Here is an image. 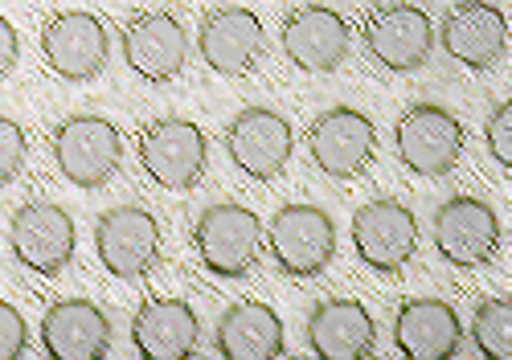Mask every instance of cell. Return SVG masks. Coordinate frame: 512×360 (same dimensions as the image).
<instances>
[{
  "instance_id": "cell-3",
  "label": "cell",
  "mask_w": 512,
  "mask_h": 360,
  "mask_svg": "<svg viewBox=\"0 0 512 360\" xmlns=\"http://www.w3.org/2000/svg\"><path fill=\"white\" fill-rule=\"evenodd\" d=\"M267 246L275 266L291 279H312L336 254V225L320 205H283L267 225Z\"/></svg>"
},
{
  "instance_id": "cell-17",
  "label": "cell",
  "mask_w": 512,
  "mask_h": 360,
  "mask_svg": "<svg viewBox=\"0 0 512 360\" xmlns=\"http://www.w3.org/2000/svg\"><path fill=\"white\" fill-rule=\"evenodd\" d=\"M189 37L173 13H140L123 25V62L144 82H173L185 70Z\"/></svg>"
},
{
  "instance_id": "cell-24",
  "label": "cell",
  "mask_w": 512,
  "mask_h": 360,
  "mask_svg": "<svg viewBox=\"0 0 512 360\" xmlns=\"http://www.w3.org/2000/svg\"><path fill=\"white\" fill-rule=\"evenodd\" d=\"M29 156V140H25V127L9 115H0V185H13L25 168Z\"/></svg>"
},
{
  "instance_id": "cell-7",
  "label": "cell",
  "mask_w": 512,
  "mask_h": 360,
  "mask_svg": "<svg viewBox=\"0 0 512 360\" xmlns=\"http://www.w3.org/2000/svg\"><path fill=\"white\" fill-rule=\"evenodd\" d=\"M398 156L418 176H447L463 156V123L439 103L410 107L394 127Z\"/></svg>"
},
{
  "instance_id": "cell-23",
  "label": "cell",
  "mask_w": 512,
  "mask_h": 360,
  "mask_svg": "<svg viewBox=\"0 0 512 360\" xmlns=\"http://www.w3.org/2000/svg\"><path fill=\"white\" fill-rule=\"evenodd\" d=\"M472 340L484 356L492 360H508L512 356V303L504 295L484 299L476 307V320H472Z\"/></svg>"
},
{
  "instance_id": "cell-16",
  "label": "cell",
  "mask_w": 512,
  "mask_h": 360,
  "mask_svg": "<svg viewBox=\"0 0 512 360\" xmlns=\"http://www.w3.org/2000/svg\"><path fill=\"white\" fill-rule=\"evenodd\" d=\"M439 41L447 58L467 70H492L508 54V17L488 0H463L443 17Z\"/></svg>"
},
{
  "instance_id": "cell-9",
  "label": "cell",
  "mask_w": 512,
  "mask_h": 360,
  "mask_svg": "<svg viewBox=\"0 0 512 360\" xmlns=\"http://www.w3.org/2000/svg\"><path fill=\"white\" fill-rule=\"evenodd\" d=\"M435 246L451 266L476 270L500 254V217L484 197H447L435 209Z\"/></svg>"
},
{
  "instance_id": "cell-11",
  "label": "cell",
  "mask_w": 512,
  "mask_h": 360,
  "mask_svg": "<svg viewBox=\"0 0 512 360\" xmlns=\"http://www.w3.org/2000/svg\"><path fill=\"white\" fill-rule=\"evenodd\" d=\"M95 250L107 275L144 279L160 258V225L144 205H115L95 221Z\"/></svg>"
},
{
  "instance_id": "cell-14",
  "label": "cell",
  "mask_w": 512,
  "mask_h": 360,
  "mask_svg": "<svg viewBox=\"0 0 512 360\" xmlns=\"http://www.w3.org/2000/svg\"><path fill=\"white\" fill-rule=\"evenodd\" d=\"M349 37H353L349 21L328 5H300L295 13H287L279 29L283 54L291 58V66L308 74H332L349 58Z\"/></svg>"
},
{
  "instance_id": "cell-6",
  "label": "cell",
  "mask_w": 512,
  "mask_h": 360,
  "mask_svg": "<svg viewBox=\"0 0 512 360\" xmlns=\"http://www.w3.org/2000/svg\"><path fill=\"white\" fill-rule=\"evenodd\" d=\"M365 50L377 66H386L394 74H410V70H422L426 58L435 50V25H431V13L418 9V5H381L369 13L365 29Z\"/></svg>"
},
{
  "instance_id": "cell-19",
  "label": "cell",
  "mask_w": 512,
  "mask_h": 360,
  "mask_svg": "<svg viewBox=\"0 0 512 360\" xmlns=\"http://www.w3.org/2000/svg\"><path fill=\"white\" fill-rule=\"evenodd\" d=\"M308 344L324 360H365L377 348V324L361 299H324L308 315Z\"/></svg>"
},
{
  "instance_id": "cell-5",
  "label": "cell",
  "mask_w": 512,
  "mask_h": 360,
  "mask_svg": "<svg viewBox=\"0 0 512 360\" xmlns=\"http://www.w3.org/2000/svg\"><path fill=\"white\" fill-rule=\"evenodd\" d=\"M308 152L324 176L353 180L377 156V127L357 107H328L308 127Z\"/></svg>"
},
{
  "instance_id": "cell-18",
  "label": "cell",
  "mask_w": 512,
  "mask_h": 360,
  "mask_svg": "<svg viewBox=\"0 0 512 360\" xmlns=\"http://www.w3.org/2000/svg\"><path fill=\"white\" fill-rule=\"evenodd\" d=\"M41 344L54 360H103L111 348V320L91 299H58L41 320Z\"/></svg>"
},
{
  "instance_id": "cell-4",
  "label": "cell",
  "mask_w": 512,
  "mask_h": 360,
  "mask_svg": "<svg viewBox=\"0 0 512 360\" xmlns=\"http://www.w3.org/2000/svg\"><path fill=\"white\" fill-rule=\"evenodd\" d=\"M140 164L168 193H185L205 176L209 140L189 119H156L140 135Z\"/></svg>"
},
{
  "instance_id": "cell-22",
  "label": "cell",
  "mask_w": 512,
  "mask_h": 360,
  "mask_svg": "<svg viewBox=\"0 0 512 360\" xmlns=\"http://www.w3.org/2000/svg\"><path fill=\"white\" fill-rule=\"evenodd\" d=\"M213 344H218L226 360H275L287 340H283V320L275 315V307L259 299H242L222 311L218 340Z\"/></svg>"
},
{
  "instance_id": "cell-25",
  "label": "cell",
  "mask_w": 512,
  "mask_h": 360,
  "mask_svg": "<svg viewBox=\"0 0 512 360\" xmlns=\"http://www.w3.org/2000/svg\"><path fill=\"white\" fill-rule=\"evenodd\" d=\"M484 140H488V152L500 168H512V103L504 99L492 115H488V127H484Z\"/></svg>"
},
{
  "instance_id": "cell-2",
  "label": "cell",
  "mask_w": 512,
  "mask_h": 360,
  "mask_svg": "<svg viewBox=\"0 0 512 360\" xmlns=\"http://www.w3.org/2000/svg\"><path fill=\"white\" fill-rule=\"evenodd\" d=\"M193 246L205 262V270H213V275H222V279H242L246 270L259 262L263 221L254 209H246L238 201H218L197 217Z\"/></svg>"
},
{
  "instance_id": "cell-1",
  "label": "cell",
  "mask_w": 512,
  "mask_h": 360,
  "mask_svg": "<svg viewBox=\"0 0 512 360\" xmlns=\"http://www.w3.org/2000/svg\"><path fill=\"white\" fill-rule=\"evenodd\" d=\"M58 172L78 189H103L119 172L123 160V135L103 115H70L50 135Z\"/></svg>"
},
{
  "instance_id": "cell-20",
  "label": "cell",
  "mask_w": 512,
  "mask_h": 360,
  "mask_svg": "<svg viewBox=\"0 0 512 360\" xmlns=\"http://www.w3.org/2000/svg\"><path fill=\"white\" fill-rule=\"evenodd\" d=\"M394 344L410 360H447L463 344L459 315L447 299H406L394 320Z\"/></svg>"
},
{
  "instance_id": "cell-13",
  "label": "cell",
  "mask_w": 512,
  "mask_h": 360,
  "mask_svg": "<svg viewBox=\"0 0 512 360\" xmlns=\"http://www.w3.org/2000/svg\"><path fill=\"white\" fill-rule=\"evenodd\" d=\"M295 148L291 123L275 107H242L226 127V152L238 172L254 180H275Z\"/></svg>"
},
{
  "instance_id": "cell-27",
  "label": "cell",
  "mask_w": 512,
  "mask_h": 360,
  "mask_svg": "<svg viewBox=\"0 0 512 360\" xmlns=\"http://www.w3.org/2000/svg\"><path fill=\"white\" fill-rule=\"evenodd\" d=\"M17 58H21V37H17V29H13L9 17H0V82L13 74Z\"/></svg>"
},
{
  "instance_id": "cell-12",
  "label": "cell",
  "mask_w": 512,
  "mask_h": 360,
  "mask_svg": "<svg viewBox=\"0 0 512 360\" xmlns=\"http://www.w3.org/2000/svg\"><path fill=\"white\" fill-rule=\"evenodd\" d=\"M353 246L365 266L394 275L418 250V221L394 197H373L353 213Z\"/></svg>"
},
{
  "instance_id": "cell-21",
  "label": "cell",
  "mask_w": 512,
  "mask_h": 360,
  "mask_svg": "<svg viewBox=\"0 0 512 360\" xmlns=\"http://www.w3.org/2000/svg\"><path fill=\"white\" fill-rule=\"evenodd\" d=\"M201 324L185 299H148L132 320V344L148 360H185L197 352Z\"/></svg>"
},
{
  "instance_id": "cell-8",
  "label": "cell",
  "mask_w": 512,
  "mask_h": 360,
  "mask_svg": "<svg viewBox=\"0 0 512 360\" xmlns=\"http://www.w3.org/2000/svg\"><path fill=\"white\" fill-rule=\"evenodd\" d=\"M9 246L21 266L37 275H62L74 262V217L54 201H25L9 221Z\"/></svg>"
},
{
  "instance_id": "cell-15",
  "label": "cell",
  "mask_w": 512,
  "mask_h": 360,
  "mask_svg": "<svg viewBox=\"0 0 512 360\" xmlns=\"http://www.w3.org/2000/svg\"><path fill=\"white\" fill-rule=\"evenodd\" d=\"M263 21L242 5H226L205 13L201 29H197V50L205 58V66L222 78H242L254 70V62L263 58Z\"/></svg>"
},
{
  "instance_id": "cell-10",
  "label": "cell",
  "mask_w": 512,
  "mask_h": 360,
  "mask_svg": "<svg viewBox=\"0 0 512 360\" xmlns=\"http://www.w3.org/2000/svg\"><path fill=\"white\" fill-rule=\"evenodd\" d=\"M41 54H46V66L58 78L91 82L103 74L107 58H111V33L95 13L70 9V13H58L54 21H46V29H41Z\"/></svg>"
},
{
  "instance_id": "cell-26",
  "label": "cell",
  "mask_w": 512,
  "mask_h": 360,
  "mask_svg": "<svg viewBox=\"0 0 512 360\" xmlns=\"http://www.w3.org/2000/svg\"><path fill=\"white\" fill-rule=\"evenodd\" d=\"M29 344V328H25V315L0 299V360H17Z\"/></svg>"
}]
</instances>
